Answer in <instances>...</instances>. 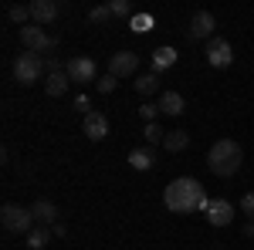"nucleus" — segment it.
Returning a JSON list of instances; mask_svg holds the SVG:
<instances>
[{
	"instance_id": "f257e3e1",
	"label": "nucleus",
	"mask_w": 254,
	"mask_h": 250,
	"mask_svg": "<svg viewBox=\"0 0 254 250\" xmlns=\"http://www.w3.org/2000/svg\"><path fill=\"white\" fill-rule=\"evenodd\" d=\"M163 203L170 213H193V210H207V193H203V183L193 179V176H180L173 179L166 190H163Z\"/></svg>"
},
{
	"instance_id": "f03ea898",
	"label": "nucleus",
	"mask_w": 254,
	"mask_h": 250,
	"mask_svg": "<svg viewBox=\"0 0 254 250\" xmlns=\"http://www.w3.org/2000/svg\"><path fill=\"white\" fill-rule=\"evenodd\" d=\"M241 146H237L234 139H217L214 146H210V152H207V166H210V173L220 176V179H231V176L241 169Z\"/></svg>"
},
{
	"instance_id": "7ed1b4c3",
	"label": "nucleus",
	"mask_w": 254,
	"mask_h": 250,
	"mask_svg": "<svg viewBox=\"0 0 254 250\" xmlns=\"http://www.w3.org/2000/svg\"><path fill=\"white\" fill-rule=\"evenodd\" d=\"M0 223H3V230H7V233H24V237L38 227V220H34L31 206H17V203H7V206L0 210Z\"/></svg>"
},
{
	"instance_id": "20e7f679",
	"label": "nucleus",
	"mask_w": 254,
	"mask_h": 250,
	"mask_svg": "<svg viewBox=\"0 0 254 250\" xmlns=\"http://www.w3.org/2000/svg\"><path fill=\"white\" fill-rule=\"evenodd\" d=\"M44 71H48V68H44V58H41V54H31V51L17 54V61H14V78H17L20 85H34V81H41Z\"/></svg>"
},
{
	"instance_id": "39448f33",
	"label": "nucleus",
	"mask_w": 254,
	"mask_h": 250,
	"mask_svg": "<svg viewBox=\"0 0 254 250\" xmlns=\"http://www.w3.org/2000/svg\"><path fill=\"white\" fill-rule=\"evenodd\" d=\"M20 44H24V51H31V54H44V51H55V48H58V41L51 38L44 27H38V24L20 27Z\"/></svg>"
},
{
	"instance_id": "423d86ee",
	"label": "nucleus",
	"mask_w": 254,
	"mask_h": 250,
	"mask_svg": "<svg viewBox=\"0 0 254 250\" xmlns=\"http://www.w3.org/2000/svg\"><path fill=\"white\" fill-rule=\"evenodd\" d=\"M68 78L75 81V85H95L98 81V64L95 58H71L68 61Z\"/></svg>"
},
{
	"instance_id": "0eeeda50",
	"label": "nucleus",
	"mask_w": 254,
	"mask_h": 250,
	"mask_svg": "<svg viewBox=\"0 0 254 250\" xmlns=\"http://www.w3.org/2000/svg\"><path fill=\"white\" fill-rule=\"evenodd\" d=\"M231 61H234V48L224 38H214L207 44V64L210 68H231Z\"/></svg>"
},
{
	"instance_id": "6e6552de",
	"label": "nucleus",
	"mask_w": 254,
	"mask_h": 250,
	"mask_svg": "<svg viewBox=\"0 0 254 250\" xmlns=\"http://www.w3.org/2000/svg\"><path fill=\"white\" fill-rule=\"evenodd\" d=\"M139 71V58L132 54V51H119V54H112L109 58V75L116 78H129Z\"/></svg>"
},
{
	"instance_id": "1a4fd4ad",
	"label": "nucleus",
	"mask_w": 254,
	"mask_h": 250,
	"mask_svg": "<svg viewBox=\"0 0 254 250\" xmlns=\"http://www.w3.org/2000/svg\"><path fill=\"white\" fill-rule=\"evenodd\" d=\"M61 14V3L58 0H34L31 3V17L38 27H48V24H55V17Z\"/></svg>"
},
{
	"instance_id": "9d476101",
	"label": "nucleus",
	"mask_w": 254,
	"mask_h": 250,
	"mask_svg": "<svg viewBox=\"0 0 254 250\" xmlns=\"http://www.w3.org/2000/svg\"><path fill=\"white\" fill-rule=\"evenodd\" d=\"M203 216L210 220V227H227V223L234 220V206H231L227 200H210L207 210H203Z\"/></svg>"
},
{
	"instance_id": "9b49d317",
	"label": "nucleus",
	"mask_w": 254,
	"mask_h": 250,
	"mask_svg": "<svg viewBox=\"0 0 254 250\" xmlns=\"http://www.w3.org/2000/svg\"><path fill=\"white\" fill-rule=\"evenodd\" d=\"M214 27H217V20H214V14L210 10H196L193 14V20H190V38L193 41H214L210 34H214Z\"/></svg>"
},
{
	"instance_id": "f8f14e48",
	"label": "nucleus",
	"mask_w": 254,
	"mask_h": 250,
	"mask_svg": "<svg viewBox=\"0 0 254 250\" xmlns=\"http://www.w3.org/2000/svg\"><path fill=\"white\" fill-rule=\"evenodd\" d=\"M81 132L88 135L92 142H102V139L109 135V118L102 115V112H88L85 122H81Z\"/></svg>"
},
{
	"instance_id": "ddd939ff",
	"label": "nucleus",
	"mask_w": 254,
	"mask_h": 250,
	"mask_svg": "<svg viewBox=\"0 0 254 250\" xmlns=\"http://www.w3.org/2000/svg\"><path fill=\"white\" fill-rule=\"evenodd\" d=\"M176 48H170V44H163V48H156L153 51V75H163V71H170L176 64Z\"/></svg>"
},
{
	"instance_id": "4468645a",
	"label": "nucleus",
	"mask_w": 254,
	"mask_h": 250,
	"mask_svg": "<svg viewBox=\"0 0 254 250\" xmlns=\"http://www.w3.org/2000/svg\"><path fill=\"white\" fill-rule=\"evenodd\" d=\"M31 213H34V220H38L41 227H55V223H58V206H55L51 200H38V203L31 206Z\"/></svg>"
},
{
	"instance_id": "2eb2a0df",
	"label": "nucleus",
	"mask_w": 254,
	"mask_h": 250,
	"mask_svg": "<svg viewBox=\"0 0 254 250\" xmlns=\"http://www.w3.org/2000/svg\"><path fill=\"white\" fill-rule=\"evenodd\" d=\"M68 85H71V78H68V68H61V71H51L48 81H44V88H48V95L51 98H61L68 92Z\"/></svg>"
},
{
	"instance_id": "dca6fc26",
	"label": "nucleus",
	"mask_w": 254,
	"mask_h": 250,
	"mask_svg": "<svg viewBox=\"0 0 254 250\" xmlns=\"http://www.w3.org/2000/svg\"><path fill=\"white\" fill-rule=\"evenodd\" d=\"M156 105H159V112H166V115H183V108H187V101H183L180 92H163Z\"/></svg>"
},
{
	"instance_id": "f3484780",
	"label": "nucleus",
	"mask_w": 254,
	"mask_h": 250,
	"mask_svg": "<svg viewBox=\"0 0 254 250\" xmlns=\"http://www.w3.org/2000/svg\"><path fill=\"white\" fill-rule=\"evenodd\" d=\"M129 166H132L136 173H149V169L156 166V159H153L149 149H132V152H129Z\"/></svg>"
},
{
	"instance_id": "a211bd4d",
	"label": "nucleus",
	"mask_w": 254,
	"mask_h": 250,
	"mask_svg": "<svg viewBox=\"0 0 254 250\" xmlns=\"http://www.w3.org/2000/svg\"><path fill=\"white\" fill-rule=\"evenodd\" d=\"M190 146V135L183 132V129H173V132H166V139H163V149L166 152H183Z\"/></svg>"
},
{
	"instance_id": "6ab92c4d",
	"label": "nucleus",
	"mask_w": 254,
	"mask_h": 250,
	"mask_svg": "<svg viewBox=\"0 0 254 250\" xmlns=\"http://www.w3.org/2000/svg\"><path fill=\"white\" fill-rule=\"evenodd\" d=\"M51 237H55V233H51V227H41V223H38L34 230L27 233V247H31V250H44L48 244H51Z\"/></svg>"
},
{
	"instance_id": "aec40b11",
	"label": "nucleus",
	"mask_w": 254,
	"mask_h": 250,
	"mask_svg": "<svg viewBox=\"0 0 254 250\" xmlns=\"http://www.w3.org/2000/svg\"><path fill=\"white\" fill-rule=\"evenodd\" d=\"M7 17L14 20L17 27H27V24H34V17H31V3H10V7H7Z\"/></svg>"
},
{
	"instance_id": "412c9836",
	"label": "nucleus",
	"mask_w": 254,
	"mask_h": 250,
	"mask_svg": "<svg viewBox=\"0 0 254 250\" xmlns=\"http://www.w3.org/2000/svg\"><path fill=\"white\" fill-rule=\"evenodd\" d=\"M159 88V75H139L136 78V92L139 95H153Z\"/></svg>"
},
{
	"instance_id": "4be33fe9",
	"label": "nucleus",
	"mask_w": 254,
	"mask_h": 250,
	"mask_svg": "<svg viewBox=\"0 0 254 250\" xmlns=\"http://www.w3.org/2000/svg\"><path fill=\"white\" fill-rule=\"evenodd\" d=\"M153 24H156V20H153V14H136V17L129 20V27H132L136 34H146V31H153Z\"/></svg>"
},
{
	"instance_id": "5701e85b",
	"label": "nucleus",
	"mask_w": 254,
	"mask_h": 250,
	"mask_svg": "<svg viewBox=\"0 0 254 250\" xmlns=\"http://www.w3.org/2000/svg\"><path fill=\"white\" fill-rule=\"evenodd\" d=\"M142 139H146L149 146H156V142H163V139H166V132L159 129V122H149V125L142 129Z\"/></svg>"
},
{
	"instance_id": "b1692460",
	"label": "nucleus",
	"mask_w": 254,
	"mask_h": 250,
	"mask_svg": "<svg viewBox=\"0 0 254 250\" xmlns=\"http://www.w3.org/2000/svg\"><path fill=\"white\" fill-rule=\"evenodd\" d=\"M109 7H112V17H136V14H132V3H129V0H112V3H109Z\"/></svg>"
},
{
	"instance_id": "393cba45",
	"label": "nucleus",
	"mask_w": 254,
	"mask_h": 250,
	"mask_svg": "<svg viewBox=\"0 0 254 250\" xmlns=\"http://www.w3.org/2000/svg\"><path fill=\"white\" fill-rule=\"evenodd\" d=\"M109 17H112V7H109V3H102V7H92V10H88V20H92V24H105Z\"/></svg>"
},
{
	"instance_id": "a878e982",
	"label": "nucleus",
	"mask_w": 254,
	"mask_h": 250,
	"mask_svg": "<svg viewBox=\"0 0 254 250\" xmlns=\"http://www.w3.org/2000/svg\"><path fill=\"white\" fill-rule=\"evenodd\" d=\"M95 85H98V92H102V95H109V92H116V85H119V78H116V75H109V71H105V75L98 78Z\"/></svg>"
},
{
	"instance_id": "bb28decb",
	"label": "nucleus",
	"mask_w": 254,
	"mask_h": 250,
	"mask_svg": "<svg viewBox=\"0 0 254 250\" xmlns=\"http://www.w3.org/2000/svg\"><path fill=\"white\" fill-rule=\"evenodd\" d=\"M241 213L254 220V193H244V200H241Z\"/></svg>"
},
{
	"instance_id": "cd10ccee",
	"label": "nucleus",
	"mask_w": 254,
	"mask_h": 250,
	"mask_svg": "<svg viewBox=\"0 0 254 250\" xmlns=\"http://www.w3.org/2000/svg\"><path fill=\"white\" fill-rule=\"evenodd\" d=\"M156 112H159V105H139V115L146 118V125L156 122Z\"/></svg>"
},
{
	"instance_id": "c85d7f7f",
	"label": "nucleus",
	"mask_w": 254,
	"mask_h": 250,
	"mask_svg": "<svg viewBox=\"0 0 254 250\" xmlns=\"http://www.w3.org/2000/svg\"><path fill=\"white\" fill-rule=\"evenodd\" d=\"M75 108L88 115V112H92V101H88V98H85V95H78V98H75Z\"/></svg>"
},
{
	"instance_id": "c756f323",
	"label": "nucleus",
	"mask_w": 254,
	"mask_h": 250,
	"mask_svg": "<svg viewBox=\"0 0 254 250\" xmlns=\"http://www.w3.org/2000/svg\"><path fill=\"white\" fill-rule=\"evenodd\" d=\"M51 233H55V237H68V227H64V223H55Z\"/></svg>"
},
{
	"instance_id": "7c9ffc66",
	"label": "nucleus",
	"mask_w": 254,
	"mask_h": 250,
	"mask_svg": "<svg viewBox=\"0 0 254 250\" xmlns=\"http://www.w3.org/2000/svg\"><path fill=\"white\" fill-rule=\"evenodd\" d=\"M244 237H254V220H248V223H244Z\"/></svg>"
}]
</instances>
